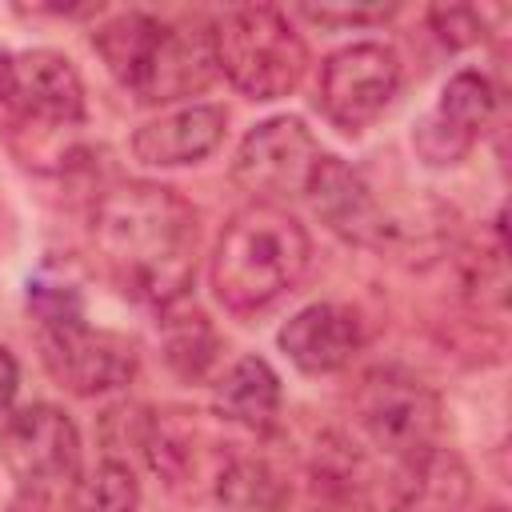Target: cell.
I'll return each mask as SVG.
<instances>
[{
  "label": "cell",
  "mask_w": 512,
  "mask_h": 512,
  "mask_svg": "<svg viewBox=\"0 0 512 512\" xmlns=\"http://www.w3.org/2000/svg\"><path fill=\"white\" fill-rule=\"evenodd\" d=\"M216 68L248 100H280L308 72V48L288 16L272 4L228 8L212 24Z\"/></svg>",
  "instance_id": "3957f363"
},
{
  "label": "cell",
  "mask_w": 512,
  "mask_h": 512,
  "mask_svg": "<svg viewBox=\"0 0 512 512\" xmlns=\"http://www.w3.org/2000/svg\"><path fill=\"white\" fill-rule=\"evenodd\" d=\"M0 104L36 128H72L84 120V84L68 56L24 48L0 56Z\"/></svg>",
  "instance_id": "52a82bcc"
},
{
  "label": "cell",
  "mask_w": 512,
  "mask_h": 512,
  "mask_svg": "<svg viewBox=\"0 0 512 512\" xmlns=\"http://www.w3.org/2000/svg\"><path fill=\"white\" fill-rule=\"evenodd\" d=\"M276 344L284 348V356L308 372V376H328V372H340L356 348H360V320L352 308L344 304H308L300 308L280 332H276Z\"/></svg>",
  "instance_id": "7c38bea8"
},
{
  "label": "cell",
  "mask_w": 512,
  "mask_h": 512,
  "mask_svg": "<svg viewBox=\"0 0 512 512\" xmlns=\"http://www.w3.org/2000/svg\"><path fill=\"white\" fill-rule=\"evenodd\" d=\"M492 108H496V92H492L488 76H480L472 68L456 72L440 88V100L412 128L416 156L424 164H432V168L460 164L476 148L484 124L492 120Z\"/></svg>",
  "instance_id": "30bf717a"
},
{
  "label": "cell",
  "mask_w": 512,
  "mask_h": 512,
  "mask_svg": "<svg viewBox=\"0 0 512 512\" xmlns=\"http://www.w3.org/2000/svg\"><path fill=\"white\" fill-rule=\"evenodd\" d=\"M472 496V472L452 448L404 456L392 476V512H460Z\"/></svg>",
  "instance_id": "9a60e30c"
},
{
  "label": "cell",
  "mask_w": 512,
  "mask_h": 512,
  "mask_svg": "<svg viewBox=\"0 0 512 512\" xmlns=\"http://www.w3.org/2000/svg\"><path fill=\"white\" fill-rule=\"evenodd\" d=\"M216 508L220 512H288L292 480L260 456H236L216 476Z\"/></svg>",
  "instance_id": "e0dca14e"
},
{
  "label": "cell",
  "mask_w": 512,
  "mask_h": 512,
  "mask_svg": "<svg viewBox=\"0 0 512 512\" xmlns=\"http://www.w3.org/2000/svg\"><path fill=\"white\" fill-rule=\"evenodd\" d=\"M216 412L244 428H272L280 412V376L260 356H240L216 384Z\"/></svg>",
  "instance_id": "2e32d148"
},
{
  "label": "cell",
  "mask_w": 512,
  "mask_h": 512,
  "mask_svg": "<svg viewBox=\"0 0 512 512\" xmlns=\"http://www.w3.org/2000/svg\"><path fill=\"white\" fill-rule=\"evenodd\" d=\"M316 208V216L344 240L352 244H384V216L380 204L372 200V188L360 180L356 168H348L336 156H320L308 192H304Z\"/></svg>",
  "instance_id": "5bb4252c"
},
{
  "label": "cell",
  "mask_w": 512,
  "mask_h": 512,
  "mask_svg": "<svg viewBox=\"0 0 512 512\" xmlns=\"http://www.w3.org/2000/svg\"><path fill=\"white\" fill-rule=\"evenodd\" d=\"M320 156L324 152L300 116H272L240 140L232 180L260 196V204H272L276 196H304Z\"/></svg>",
  "instance_id": "8992f818"
},
{
  "label": "cell",
  "mask_w": 512,
  "mask_h": 512,
  "mask_svg": "<svg viewBox=\"0 0 512 512\" xmlns=\"http://www.w3.org/2000/svg\"><path fill=\"white\" fill-rule=\"evenodd\" d=\"M136 504H140V484L132 468L116 456L88 468L68 496V512H136Z\"/></svg>",
  "instance_id": "d6986e66"
},
{
  "label": "cell",
  "mask_w": 512,
  "mask_h": 512,
  "mask_svg": "<svg viewBox=\"0 0 512 512\" xmlns=\"http://www.w3.org/2000/svg\"><path fill=\"white\" fill-rule=\"evenodd\" d=\"M224 124H228V112L220 104L172 108L132 132V152L140 164H152V168L196 164L208 152H216V144L224 140Z\"/></svg>",
  "instance_id": "4fadbf2b"
},
{
  "label": "cell",
  "mask_w": 512,
  "mask_h": 512,
  "mask_svg": "<svg viewBox=\"0 0 512 512\" xmlns=\"http://www.w3.org/2000/svg\"><path fill=\"white\" fill-rule=\"evenodd\" d=\"M40 344H44V364L52 380H60V388L76 396H96V392H112L128 384L140 360L128 336L108 332V328H88V324L48 328Z\"/></svg>",
  "instance_id": "8fae6325"
},
{
  "label": "cell",
  "mask_w": 512,
  "mask_h": 512,
  "mask_svg": "<svg viewBox=\"0 0 512 512\" xmlns=\"http://www.w3.org/2000/svg\"><path fill=\"white\" fill-rule=\"evenodd\" d=\"M312 240L280 204L240 208L212 252V292L232 316H256L276 304L308 268Z\"/></svg>",
  "instance_id": "7a4b0ae2"
},
{
  "label": "cell",
  "mask_w": 512,
  "mask_h": 512,
  "mask_svg": "<svg viewBox=\"0 0 512 512\" xmlns=\"http://www.w3.org/2000/svg\"><path fill=\"white\" fill-rule=\"evenodd\" d=\"M160 344H164V360L184 380H200L216 364V352H220V336L196 304H168L164 308Z\"/></svg>",
  "instance_id": "ac0fdd59"
},
{
  "label": "cell",
  "mask_w": 512,
  "mask_h": 512,
  "mask_svg": "<svg viewBox=\"0 0 512 512\" xmlns=\"http://www.w3.org/2000/svg\"><path fill=\"white\" fill-rule=\"evenodd\" d=\"M196 208L148 180L108 188L92 208V240L112 280L148 304H180L196 264Z\"/></svg>",
  "instance_id": "6da1fadb"
},
{
  "label": "cell",
  "mask_w": 512,
  "mask_h": 512,
  "mask_svg": "<svg viewBox=\"0 0 512 512\" xmlns=\"http://www.w3.org/2000/svg\"><path fill=\"white\" fill-rule=\"evenodd\" d=\"M392 4H304L300 16L312 20V24H324V28H356V24H384L392 20Z\"/></svg>",
  "instance_id": "7402d4cb"
},
{
  "label": "cell",
  "mask_w": 512,
  "mask_h": 512,
  "mask_svg": "<svg viewBox=\"0 0 512 512\" xmlns=\"http://www.w3.org/2000/svg\"><path fill=\"white\" fill-rule=\"evenodd\" d=\"M0 460L20 480V488H52L72 480L80 464V432L52 404H28L0 424Z\"/></svg>",
  "instance_id": "ba28073f"
},
{
  "label": "cell",
  "mask_w": 512,
  "mask_h": 512,
  "mask_svg": "<svg viewBox=\"0 0 512 512\" xmlns=\"http://www.w3.org/2000/svg\"><path fill=\"white\" fill-rule=\"evenodd\" d=\"M28 308L40 316L44 332H48V328H72V324H84L80 292H76L68 280H48V276L28 280Z\"/></svg>",
  "instance_id": "ffe728a7"
},
{
  "label": "cell",
  "mask_w": 512,
  "mask_h": 512,
  "mask_svg": "<svg viewBox=\"0 0 512 512\" xmlns=\"http://www.w3.org/2000/svg\"><path fill=\"white\" fill-rule=\"evenodd\" d=\"M396 92H400V56L388 44L364 40V44H348L324 60L316 104L332 128L356 136L376 116H384V108L392 104Z\"/></svg>",
  "instance_id": "5b68a950"
},
{
  "label": "cell",
  "mask_w": 512,
  "mask_h": 512,
  "mask_svg": "<svg viewBox=\"0 0 512 512\" xmlns=\"http://www.w3.org/2000/svg\"><path fill=\"white\" fill-rule=\"evenodd\" d=\"M356 416L368 440L404 460L436 444L440 432V396L404 368H372L356 392Z\"/></svg>",
  "instance_id": "277c9868"
},
{
  "label": "cell",
  "mask_w": 512,
  "mask_h": 512,
  "mask_svg": "<svg viewBox=\"0 0 512 512\" xmlns=\"http://www.w3.org/2000/svg\"><path fill=\"white\" fill-rule=\"evenodd\" d=\"M220 76L216 48H212V24H164L152 36L128 92L140 104H168L192 92H204Z\"/></svg>",
  "instance_id": "9c48e42d"
},
{
  "label": "cell",
  "mask_w": 512,
  "mask_h": 512,
  "mask_svg": "<svg viewBox=\"0 0 512 512\" xmlns=\"http://www.w3.org/2000/svg\"><path fill=\"white\" fill-rule=\"evenodd\" d=\"M16 388H20V368H16V356H12V352L0 344V412H8V404H12Z\"/></svg>",
  "instance_id": "603a6c76"
},
{
  "label": "cell",
  "mask_w": 512,
  "mask_h": 512,
  "mask_svg": "<svg viewBox=\"0 0 512 512\" xmlns=\"http://www.w3.org/2000/svg\"><path fill=\"white\" fill-rule=\"evenodd\" d=\"M428 24H432V32H436L448 48L480 44L484 32H488L480 8H472V4H436V8H428Z\"/></svg>",
  "instance_id": "44dd1931"
}]
</instances>
